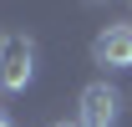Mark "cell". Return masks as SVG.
Segmentation results:
<instances>
[{
	"label": "cell",
	"instance_id": "8992f818",
	"mask_svg": "<svg viewBox=\"0 0 132 127\" xmlns=\"http://www.w3.org/2000/svg\"><path fill=\"white\" fill-rule=\"evenodd\" d=\"M86 5H102V0H86Z\"/></svg>",
	"mask_w": 132,
	"mask_h": 127
},
{
	"label": "cell",
	"instance_id": "3957f363",
	"mask_svg": "<svg viewBox=\"0 0 132 127\" xmlns=\"http://www.w3.org/2000/svg\"><path fill=\"white\" fill-rule=\"evenodd\" d=\"M92 61L107 66V71H127L132 66V26H102L97 41H92Z\"/></svg>",
	"mask_w": 132,
	"mask_h": 127
},
{
	"label": "cell",
	"instance_id": "277c9868",
	"mask_svg": "<svg viewBox=\"0 0 132 127\" xmlns=\"http://www.w3.org/2000/svg\"><path fill=\"white\" fill-rule=\"evenodd\" d=\"M0 127H10V117H5V107H0Z\"/></svg>",
	"mask_w": 132,
	"mask_h": 127
},
{
	"label": "cell",
	"instance_id": "6da1fadb",
	"mask_svg": "<svg viewBox=\"0 0 132 127\" xmlns=\"http://www.w3.org/2000/svg\"><path fill=\"white\" fill-rule=\"evenodd\" d=\"M36 81V41L0 36V92H26Z\"/></svg>",
	"mask_w": 132,
	"mask_h": 127
},
{
	"label": "cell",
	"instance_id": "5b68a950",
	"mask_svg": "<svg viewBox=\"0 0 132 127\" xmlns=\"http://www.w3.org/2000/svg\"><path fill=\"white\" fill-rule=\"evenodd\" d=\"M51 127H81V122H51Z\"/></svg>",
	"mask_w": 132,
	"mask_h": 127
},
{
	"label": "cell",
	"instance_id": "7a4b0ae2",
	"mask_svg": "<svg viewBox=\"0 0 132 127\" xmlns=\"http://www.w3.org/2000/svg\"><path fill=\"white\" fill-rule=\"evenodd\" d=\"M117 117H122V92L112 81L81 86V102H76V122L81 127H117Z\"/></svg>",
	"mask_w": 132,
	"mask_h": 127
}]
</instances>
